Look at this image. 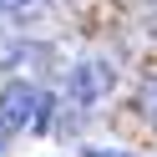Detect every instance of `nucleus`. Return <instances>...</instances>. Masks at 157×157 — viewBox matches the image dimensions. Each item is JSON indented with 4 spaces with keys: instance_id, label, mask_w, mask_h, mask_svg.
Segmentation results:
<instances>
[{
    "instance_id": "f257e3e1",
    "label": "nucleus",
    "mask_w": 157,
    "mask_h": 157,
    "mask_svg": "<svg viewBox=\"0 0 157 157\" xmlns=\"http://www.w3.org/2000/svg\"><path fill=\"white\" fill-rule=\"evenodd\" d=\"M36 106H41V91L31 81H5L0 86V132H25L36 122Z\"/></svg>"
},
{
    "instance_id": "20e7f679",
    "label": "nucleus",
    "mask_w": 157,
    "mask_h": 157,
    "mask_svg": "<svg viewBox=\"0 0 157 157\" xmlns=\"http://www.w3.org/2000/svg\"><path fill=\"white\" fill-rule=\"evenodd\" d=\"M51 117H56V101H51V96H41V106H36V132H46V127H51Z\"/></svg>"
},
{
    "instance_id": "39448f33",
    "label": "nucleus",
    "mask_w": 157,
    "mask_h": 157,
    "mask_svg": "<svg viewBox=\"0 0 157 157\" xmlns=\"http://www.w3.org/2000/svg\"><path fill=\"white\" fill-rule=\"evenodd\" d=\"M81 157H137L127 147H81Z\"/></svg>"
},
{
    "instance_id": "f03ea898",
    "label": "nucleus",
    "mask_w": 157,
    "mask_h": 157,
    "mask_svg": "<svg viewBox=\"0 0 157 157\" xmlns=\"http://www.w3.org/2000/svg\"><path fill=\"white\" fill-rule=\"evenodd\" d=\"M112 66L106 61H81L71 71V101L76 106H96V101H106V91H112Z\"/></svg>"
},
{
    "instance_id": "423d86ee",
    "label": "nucleus",
    "mask_w": 157,
    "mask_h": 157,
    "mask_svg": "<svg viewBox=\"0 0 157 157\" xmlns=\"http://www.w3.org/2000/svg\"><path fill=\"white\" fill-rule=\"evenodd\" d=\"M21 5H25V0H0V10H21Z\"/></svg>"
},
{
    "instance_id": "7ed1b4c3",
    "label": "nucleus",
    "mask_w": 157,
    "mask_h": 157,
    "mask_svg": "<svg viewBox=\"0 0 157 157\" xmlns=\"http://www.w3.org/2000/svg\"><path fill=\"white\" fill-rule=\"evenodd\" d=\"M137 106H142V117H147V122H157V81H147L142 91H137Z\"/></svg>"
}]
</instances>
